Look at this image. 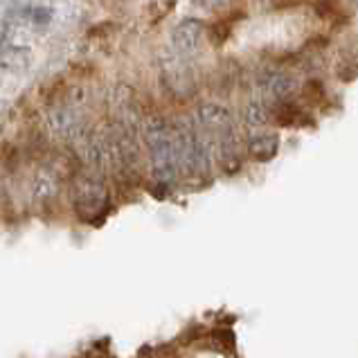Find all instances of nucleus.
I'll list each match as a JSON object with an SVG mask.
<instances>
[{
    "label": "nucleus",
    "instance_id": "nucleus-4",
    "mask_svg": "<svg viewBox=\"0 0 358 358\" xmlns=\"http://www.w3.org/2000/svg\"><path fill=\"white\" fill-rule=\"evenodd\" d=\"M72 205H75L77 214L86 221H95L109 203V190L107 181H104V172L95 167H81L79 174L72 178Z\"/></svg>",
    "mask_w": 358,
    "mask_h": 358
},
{
    "label": "nucleus",
    "instance_id": "nucleus-11",
    "mask_svg": "<svg viewBox=\"0 0 358 358\" xmlns=\"http://www.w3.org/2000/svg\"><path fill=\"white\" fill-rule=\"evenodd\" d=\"M352 3H354V5H356V7H358V0H352Z\"/></svg>",
    "mask_w": 358,
    "mask_h": 358
},
{
    "label": "nucleus",
    "instance_id": "nucleus-3",
    "mask_svg": "<svg viewBox=\"0 0 358 358\" xmlns=\"http://www.w3.org/2000/svg\"><path fill=\"white\" fill-rule=\"evenodd\" d=\"M174 140H176V156H178V172L185 178H208L212 172V144L208 135L203 133L197 118L178 120L174 124Z\"/></svg>",
    "mask_w": 358,
    "mask_h": 358
},
{
    "label": "nucleus",
    "instance_id": "nucleus-8",
    "mask_svg": "<svg viewBox=\"0 0 358 358\" xmlns=\"http://www.w3.org/2000/svg\"><path fill=\"white\" fill-rule=\"evenodd\" d=\"M246 151L255 162H271L280 151V135L271 131L250 133L246 142Z\"/></svg>",
    "mask_w": 358,
    "mask_h": 358
},
{
    "label": "nucleus",
    "instance_id": "nucleus-7",
    "mask_svg": "<svg viewBox=\"0 0 358 358\" xmlns=\"http://www.w3.org/2000/svg\"><path fill=\"white\" fill-rule=\"evenodd\" d=\"M203 36H205V23L199 19H183L172 30V45L174 52L181 56H192L201 50Z\"/></svg>",
    "mask_w": 358,
    "mask_h": 358
},
{
    "label": "nucleus",
    "instance_id": "nucleus-2",
    "mask_svg": "<svg viewBox=\"0 0 358 358\" xmlns=\"http://www.w3.org/2000/svg\"><path fill=\"white\" fill-rule=\"evenodd\" d=\"M142 137L149 151L151 176L156 185L172 187L181 172H178V156H176V140H174V124H169L165 118L151 115L142 122Z\"/></svg>",
    "mask_w": 358,
    "mask_h": 358
},
{
    "label": "nucleus",
    "instance_id": "nucleus-6",
    "mask_svg": "<svg viewBox=\"0 0 358 358\" xmlns=\"http://www.w3.org/2000/svg\"><path fill=\"white\" fill-rule=\"evenodd\" d=\"M162 81H165L167 88L176 97H190L194 93V88H197L190 63L185 61V56L176 52L172 56H167V59H162Z\"/></svg>",
    "mask_w": 358,
    "mask_h": 358
},
{
    "label": "nucleus",
    "instance_id": "nucleus-10",
    "mask_svg": "<svg viewBox=\"0 0 358 358\" xmlns=\"http://www.w3.org/2000/svg\"><path fill=\"white\" fill-rule=\"evenodd\" d=\"M50 16L52 12L50 10H34V23H38V25H45V23H50Z\"/></svg>",
    "mask_w": 358,
    "mask_h": 358
},
{
    "label": "nucleus",
    "instance_id": "nucleus-9",
    "mask_svg": "<svg viewBox=\"0 0 358 358\" xmlns=\"http://www.w3.org/2000/svg\"><path fill=\"white\" fill-rule=\"evenodd\" d=\"M243 120L250 128H259L266 126L271 122V107L262 100V97H255V100L248 102L246 111H243Z\"/></svg>",
    "mask_w": 358,
    "mask_h": 358
},
{
    "label": "nucleus",
    "instance_id": "nucleus-5",
    "mask_svg": "<svg viewBox=\"0 0 358 358\" xmlns=\"http://www.w3.org/2000/svg\"><path fill=\"white\" fill-rule=\"evenodd\" d=\"M257 84H259V97L271 109L280 102H291L300 88L298 79L282 70H266L262 77H257Z\"/></svg>",
    "mask_w": 358,
    "mask_h": 358
},
{
    "label": "nucleus",
    "instance_id": "nucleus-1",
    "mask_svg": "<svg viewBox=\"0 0 358 358\" xmlns=\"http://www.w3.org/2000/svg\"><path fill=\"white\" fill-rule=\"evenodd\" d=\"M197 122L203 128V133L208 135L210 144H212L214 160L219 162V167L223 169L225 174H237L241 169V140L237 133V126H234L230 111L221 104L205 102L201 104L197 111Z\"/></svg>",
    "mask_w": 358,
    "mask_h": 358
}]
</instances>
